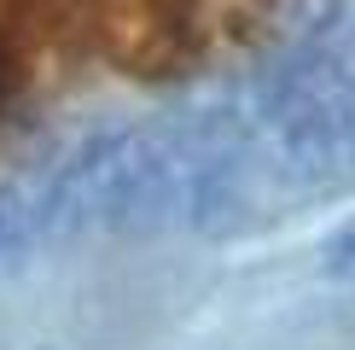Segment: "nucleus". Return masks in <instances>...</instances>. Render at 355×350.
<instances>
[{
	"label": "nucleus",
	"mask_w": 355,
	"mask_h": 350,
	"mask_svg": "<svg viewBox=\"0 0 355 350\" xmlns=\"http://www.w3.org/2000/svg\"><path fill=\"white\" fill-rule=\"evenodd\" d=\"M70 6L99 41V53L140 76L181 65L198 35V0H70Z\"/></svg>",
	"instance_id": "obj_1"
},
{
	"label": "nucleus",
	"mask_w": 355,
	"mask_h": 350,
	"mask_svg": "<svg viewBox=\"0 0 355 350\" xmlns=\"http://www.w3.org/2000/svg\"><path fill=\"white\" fill-rule=\"evenodd\" d=\"M29 82V58H24V41H18V24L0 12V111L18 99V88Z\"/></svg>",
	"instance_id": "obj_2"
},
{
	"label": "nucleus",
	"mask_w": 355,
	"mask_h": 350,
	"mask_svg": "<svg viewBox=\"0 0 355 350\" xmlns=\"http://www.w3.org/2000/svg\"><path fill=\"white\" fill-rule=\"evenodd\" d=\"M332 269H338V274H355V228L332 245Z\"/></svg>",
	"instance_id": "obj_3"
},
{
	"label": "nucleus",
	"mask_w": 355,
	"mask_h": 350,
	"mask_svg": "<svg viewBox=\"0 0 355 350\" xmlns=\"http://www.w3.org/2000/svg\"><path fill=\"white\" fill-rule=\"evenodd\" d=\"M349 53H355V35H349Z\"/></svg>",
	"instance_id": "obj_4"
}]
</instances>
